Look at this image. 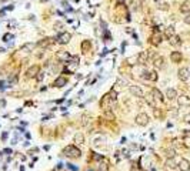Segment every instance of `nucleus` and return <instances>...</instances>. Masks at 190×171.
Returning a JSON list of instances; mask_svg holds the SVG:
<instances>
[{
    "instance_id": "1",
    "label": "nucleus",
    "mask_w": 190,
    "mask_h": 171,
    "mask_svg": "<svg viewBox=\"0 0 190 171\" xmlns=\"http://www.w3.org/2000/svg\"><path fill=\"white\" fill-rule=\"evenodd\" d=\"M63 154L69 158H79L82 155V151L76 147V145H67L64 150H63Z\"/></svg>"
},
{
    "instance_id": "2",
    "label": "nucleus",
    "mask_w": 190,
    "mask_h": 171,
    "mask_svg": "<svg viewBox=\"0 0 190 171\" xmlns=\"http://www.w3.org/2000/svg\"><path fill=\"white\" fill-rule=\"evenodd\" d=\"M150 123V117L146 114V113H139L137 116H136V124L140 125V127H144V125H147Z\"/></svg>"
},
{
    "instance_id": "3",
    "label": "nucleus",
    "mask_w": 190,
    "mask_h": 171,
    "mask_svg": "<svg viewBox=\"0 0 190 171\" xmlns=\"http://www.w3.org/2000/svg\"><path fill=\"white\" fill-rule=\"evenodd\" d=\"M179 79L182 80V81H187L190 79V70L187 67H182V68H179Z\"/></svg>"
},
{
    "instance_id": "4",
    "label": "nucleus",
    "mask_w": 190,
    "mask_h": 171,
    "mask_svg": "<svg viewBox=\"0 0 190 171\" xmlns=\"http://www.w3.org/2000/svg\"><path fill=\"white\" fill-rule=\"evenodd\" d=\"M180 160L182 158H176V155L174 157H170V158H167L166 160V167L167 168H176V167H179V163H180Z\"/></svg>"
},
{
    "instance_id": "5",
    "label": "nucleus",
    "mask_w": 190,
    "mask_h": 171,
    "mask_svg": "<svg viewBox=\"0 0 190 171\" xmlns=\"http://www.w3.org/2000/svg\"><path fill=\"white\" fill-rule=\"evenodd\" d=\"M70 39H71V34L70 33H67V32L60 33L57 36V43H60V44H67L70 41Z\"/></svg>"
},
{
    "instance_id": "6",
    "label": "nucleus",
    "mask_w": 190,
    "mask_h": 171,
    "mask_svg": "<svg viewBox=\"0 0 190 171\" xmlns=\"http://www.w3.org/2000/svg\"><path fill=\"white\" fill-rule=\"evenodd\" d=\"M177 103H179L180 107H190V97L186 96V94H183V96L177 97Z\"/></svg>"
},
{
    "instance_id": "7",
    "label": "nucleus",
    "mask_w": 190,
    "mask_h": 171,
    "mask_svg": "<svg viewBox=\"0 0 190 171\" xmlns=\"http://www.w3.org/2000/svg\"><path fill=\"white\" fill-rule=\"evenodd\" d=\"M129 91H130L133 96H136V97H143V96H144L143 90H141L139 86H130V87H129Z\"/></svg>"
},
{
    "instance_id": "8",
    "label": "nucleus",
    "mask_w": 190,
    "mask_h": 171,
    "mask_svg": "<svg viewBox=\"0 0 190 171\" xmlns=\"http://www.w3.org/2000/svg\"><path fill=\"white\" fill-rule=\"evenodd\" d=\"M39 73H40V67H39V66H32V67L26 71V77L32 79V77H36Z\"/></svg>"
},
{
    "instance_id": "9",
    "label": "nucleus",
    "mask_w": 190,
    "mask_h": 171,
    "mask_svg": "<svg viewBox=\"0 0 190 171\" xmlns=\"http://www.w3.org/2000/svg\"><path fill=\"white\" fill-rule=\"evenodd\" d=\"M66 84H67V79H66V77H63V76L57 77V79L54 80V83H53V86H54V87H59V88L64 87Z\"/></svg>"
},
{
    "instance_id": "10",
    "label": "nucleus",
    "mask_w": 190,
    "mask_h": 171,
    "mask_svg": "<svg viewBox=\"0 0 190 171\" xmlns=\"http://www.w3.org/2000/svg\"><path fill=\"white\" fill-rule=\"evenodd\" d=\"M54 41H57V39H53V37H47V39H43L42 41H39V43H37V46H40V47H47V46L53 44Z\"/></svg>"
},
{
    "instance_id": "11",
    "label": "nucleus",
    "mask_w": 190,
    "mask_h": 171,
    "mask_svg": "<svg viewBox=\"0 0 190 171\" xmlns=\"http://www.w3.org/2000/svg\"><path fill=\"white\" fill-rule=\"evenodd\" d=\"M182 59H183V56H182L180 51H172L170 53V60H172L173 63H180Z\"/></svg>"
},
{
    "instance_id": "12",
    "label": "nucleus",
    "mask_w": 190,
    "mask_h": 171,
    "mask_svg": "<svg viewBox=\"0 0 190 171\" xmlns=\"http://www.w3.org/2000/svg\"><path fill=\"white\" fill-rule=\"evenodd\" d=\"M153 64H155L156 68H163L164 67V59L162 56H157L153 59Z\"/></svg>"
},
{
    "instance_id": "13",
    "label": "nucleus",
    "mask_w": 190,
    "mask_h": 171,
    "mask_svg": "<svg viewBox=\"0 0 190 171\" xmlns=\"http://www.w3.org/2000/svg\"><path fill=\"white\" fill-rule=\"evenodd\" d=\"M56 57H57L59 61H66V63H67V60L70 59V54L67 51H59V53L56 54Z\"/></svg>"
},
{
    "instance_id": "14",
    "label": "nucleus",
    "mask_w": 190,
    "mask_h": 171,
    "mask_svg": "<svg viewBox=\"0 0 190 171\" xmlns=\"http://www.w3.org/2000/svg\"><path fill=\"white\" fill-rule=\"evenodd\" d=\"M150 43H152L153 46H159V44L162 43V36H160V33H153L152 34V37H150Z\"/></svg>"
},
{
    "instance_id": "15",
    "label": "nucleus",
    "mask_w": 190,
    "mask_h": 171,
    "mask_svg": "<svg viewBox=\"0 0 190 171\" xmlns=\"http://www.w3.org/2000/svg\"><path fill=\"white\" fill-rule=\"evenodd\" d=\"M179 167H180V171H189L190 170L189 160H186V158H182V160H180V163H179Z\"/></svg>"
},
{
    "instance_id": "16",
    "label": "nucleus",
    "mask_w": 190,
    "mask_h": 171,
    "mask_svg": "<svg viewBox=\"0 0 190 171\" xmlns=\"http://www.w3.org/2000/svg\"><path fill=\"white\" fill-rule=\"evenodd\" d=\"M109 101H112L110 96H109V94L103 96V99H102V103H100V107H102V108H104L106 111L109 110Z\"/></svg>"
},
{
    "instance_id": "17",
    "label": "nucleus",
    "mask_w": 190,
    "mask_h": 171,
    "mask_svg": "<svg viewBox=\"0 0 190 171\" xmlns=\"http://www.w3.org/2000/svg\"><path fill=\"white\" fill-rule=\"evenodd\" d=\"M147 60H149V57H147V54L143 51V53H140L137 56V63L139 64H141V66H144V64H147Z\"/></svg>"
},
{
    "instance_id": "18",
    "label": "nucleus",
    "mask_w": 190,
    "mask_h": 171,
    "mask_svg": "<svg viewBox=\"0 0 190 171\" xmlns=\"http://www.w3.org/2000/svg\"><path fill=\"white\" fill-rule=\"evenodd\" d=\"M166 97H167L169 100H174V99L177 97V91H176L174 88H167V90H166Z\"/></svg>"
},
{
    "instance_id": "19",
    "label": "nucleus",
    "mask_w": 190,
    "mask_h": 171,
    "mask_svg": "<svg viewBox=\"0 0 190 171\" xmlns=\"http://www.w3.org/2000/svg\"><path fill=\"white\" fill-rule=\"evenodd\" d=\"M152 96H153V99L157 100V101H163V94H162L157 88H153V90H152Z\"/></svg>"
},
{
    "instance_id": "20",
    "label": "nucleus",
    "mask_w": 190,
    "mask_h": 171,
    "mask_svg": "<svg viewBox=\"0 0 190 171\" xmlns=\"http://www.w3.org/2000/svg\"><path fill=\"white\" fill-rule=\"evenodd\" d=\"M169 41H170V44H172V46H180V44H182V39H180L179 36H176V34H174L173 37L169 39Z\"/></svg>"
},
{
    "instance_id": "21",
    "label": "nucleus",
    "mask_w": 190,
    "mask_h": 171,
    "mask_svg": "<svg viewBox=\"0 0 190 171\" xmlns=\"http://www.w3.org/2000/svg\"><path fill=\"white\" fill-rule=\"evenodd\" d=\"M36 44H33V43H26L21 49H20V51H23V53H30V51L35 49Z\"/></svg>"
},
{
    "instance_id": "22",
    "label": "nucleus",
    "mask_w": 190,
    "mask_h": 171,
    "mask_svg": "<svg viewBox=\"0 0 190 171\" xmlns=\"http://www.w3.org/2000/svg\"><path fill=\"white\" fill-rule=\"evenodd\" d=\"M73 140H74V143H76V144H83V143H85V137H83L82 133H76Z\"/></svg>"
},
{
    "instance_id": "23",
    "label": "nucleus",
    "mask_w": 190,
    "mask_h": 171,
    "mask_svg": "<svg viewBox=\"0 0 190 171\" xmlns=\"http://www.w3.org/2000/svg\"><path fill=\"white\" fill-rule=\"evenodd\" d=\"M180 12H182V13H186V14L190 13V3L189 1H184V3L180 6Z\"/></svg>"
},
{
    "instance_id": "24",
    "label": "nucleus",
    "mask_w": 190,
    "mask_h": 171,
    "mask_svg": "<svg viewBox=\"0 0 190 171\" xmlns=\"http://www.w3.org/2000/svg\"><path fill=\"white\" fill-rule=\"evenodd\" d=\"M173 36H174V27H173V26H169V27L166 29V37L170 39Z\"/></svg>"
},
{
    "instance_id": "25",
    "label": "nucleus",
    "mask_w": 190,
    "mask_h": 171,
    "mask_svg": "<svg viewBox=\"0 0 190 171\" xmlns=\"http://www.w3.org/2000/svg\"><path fill=\"white\" fill-rule=\"evenodd\" d=\"M89 47H90V41H89V40H85V41L82 43V51H83V53H86Z\"/></svg>"
},
{
    "instance_id": "26",
    "label": "nucleus",
    "mask_w": 190,
    "mask_h": 171,
    "mask_svg": "<svg viewBox=\"0 0 190 171\" xmlns=\"http://www.w3.org/2000/svg\"><path fill=\"white\" fill-rule=\"evenodd\" d=\"M141 79L149 80V79H150V71H149V70H143V71H141Z\"/></svg>"
},
{
    "instance_id": "27",
    "label": "nucleus",
    "mask_w": 190,
    "mask_h": 171,
    "mask_svg": "<svg viewBox=\"0 0 190 171\" xmlns=\"http://www.w3.org/2000/svg\"><path fill=\"white\" fill-rule=\"evenodd\" d=\"M146 54H147V57H149V59H155V57H157V54H156L155 50H147V51H146Z\"/></svg>"
},
{
    "instance_id": "28",
    "label": "nucleus",
    "mask_w": 190,
    "mask_h": 171,
    "mask_svg": "<svg viewBox=\"0 0 190 171\" xmlns=\"http://www.w3.org/2000/svg\"><path fill=\"white\" fill-rule=\"evenodd\" d=\"M150 81H156L157 80V73L156 71H150V79H149Z\"/></svg>"
},
{
    "instance_id": "29",
    "label": "nucleus",
    "mask_w": 190,
    "mask_h": 171,
    "mask_svg": "<svg viewBox=\"0 0 190 171\" xmlns=\"http://www.w3.org/2000/svg\"><path fill=\"white\" fill-rule=\"evenodd\" d=\"M89 119H90V117H89L87 114H83V116H82V124H83V125H86L87 121H89Z\"/></svg>"
},
{
    "instance_id": "30",
    "label": "nucleus",
    "mask_w": 190,
    "mask_h": 171,
    "mask_svg": "<svg viewBox=\"0 0 190 171\" xmlns=\"http://www.w3.org/2000/svg\"><path fill=\"white\" fill-rule=\"evenodd\" d=\"M166 155L170 158V157H174V155H176V153H174V150H166Z\"/></svg>"
},
{
    "instance_id": "31",
    "label": "nucleus",
    "mask_w": 190,
    "mask_h": 171,
    "mask_svg": "<svg viewBox=\"0 0 190 171\" xmlns=\"http://www.w3.org/2000/svg\"><path fill=\"white\" fill-rule=\"evenodd\" d=\"M43 77H44V73H39V74L36 76V80H37V81H42Z\"/></svg>"
},
{
    "instance_id": "32",
    "label": "nucleus",
    "mask_w": 190,
    "mask_h": 171,
    "mask_svg": "<svg viewBox=\"0 0 190 171\" xmlns=\"http://www.w3.org/2000/svg\"><path fill=\"white\" fill-rule=\"evenodd\" d=\"M146 100H147V103H149L150 105H155V101H153V97H152V96H147Z\"/></svg>"
},
{
    "instance_id": "33",
    "label": "nucleus",
    "mask_w": 190,
    "mask_h": 171,
    "mask_svg": "<svg viewBox=\"0 0 190 171\" xmlns=\"http://www.w3.org/2000/svg\"><path fill=\"white\" fill-rule=\"evenodd\" d=\"M99 171H107V165H106V164H103V165L100 164V167H99Z\"/></svg>"
},
{
    "instance_id": "34",
    "label": "nucleus",
    "mask_w": 190,
    "mask_h": 171,
    "mask_svg": "<svg viewBox=\"0 0 190 171\" xmlns=\"http://www.w3.org/2000/svg\"><path fill=\"white\" fill-rule=\"evenodd\" d=\"M183 121H186V123H190V113H189V114H186V116L183 117Z\"/></svg>"
},
{
    "instance_id": "35",
    "label": "nucleus",
    "mask_w": 190,
    "mask_h": 171,
    "mask_svg": "<svg viewBox=\"0 0 190 171\" xmlns=\"http://www.w3.org/2000/svg\"><path fill=\"white\" fill-rule=\"evenodd\" d=\"M60 27H62V23H59V21H57V23H54V30H59Z\"/></svg>"
},
{
    "instance_id": "36",
    "label": "nucleus",
    "mask_w": 190,
    "mask_h": 171,
    "mask_svg": "<svg viewBox=\"0 0 190 171\" xmlns=\"http://www.w3.org/2000/svg\"><path fill=\"white\" fill-rule=\"evenodd\" d=\"M3 39H4V41H9V39H13V36H12V34H6Z\"/></svg>"
},
{
    "instance_id": "37",
    "label": "nucleus",
    "mask_w": 190,
    "mask_h": 171,
    "mask_svg": "<svg viewBox=\"0 0 190 171\" xmlns=\"http://www.w3.org/2000/svg\"><path fill=\"white\" fill-rule=\"evenodd\" d=\"M184 23H187V24H190V13H187V16L184 17Z\"/></svg>"
},
{
    "instance_id": "38",
    "label": "nucleus",
    "mask_w": 190,
    "mask_h": 171,
    "mask_svg": "<svg viewBox=\"0 0 190 171\" xmlns=\"http://www.w3.org/2000/svg\"><path fill=\"white\" fill-rule=\"evenodd\" d=\"M94 154V153H93ZM93 160H102V155H97V154H94L93 155Z\"/></svg>"
},
{
    "instance_id": "39",
    "label": "nucleus",
    "mask_w": 190,
    "mask_h": 171,
    "mask_svg": "<svg viewBox=\"0 0 190 171\" xmlns=\"http://www.w3.org/2000/svg\"><path fill=\"white\" fill-rule=\"evenodd\" d=\"M1 153L3 154H12V150H10V148H6V150H3Z\"/></svg>"
},
{
    "instance_id": "40",
    "label": "nucleus",
    "mask_w": 190,
    "mask_h": 171,
    "mask_svg": "<svg viewBox=\"0 0 190 171\" xmlns=\"http://www.w3.org/2000/svg\"><path fill=\"white\" fill-rule=\"evenodd\" d=\"M3 88H6V86H4V81L0 80V90H3Z\"/></svg>"
},
{
    "instance_id": "41",
    "label": "nucleus",
    "mask_w": 190,
    "mask_h": 171,
    "mask_svg": "<svg viewBox=\"0 0 190 171\" xmlns=\"http://www.w3.org/2000/svg\"><path fill=\"white\" fill-rule=\"evenodd\" d=\"M6 138H7V133H3V136H1V140H3V141H4V140H6Z\"/></svg>"
},
{
    "instance_id": "42",
    "label": "nucleus",
    "mask_w": 190,
    "mask_h": 171,
    "mask_svg": "<svg viewBox=\"0 0 190 171\" xmlns=\"http://www.w3.org/2000/svg\"><path fill=\"white\" fill-rule=\"evenodd\" d=\"M123 1H124V0H117V4H121Z\"/></svg>"
}]
</instances>
